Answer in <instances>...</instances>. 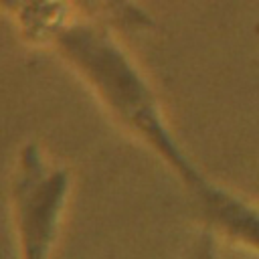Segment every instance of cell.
I'll return each mask as SVG.
<instances>
[{
    "label": "cell",
    "instance_id": "277c9868",
    "mask_svg": "<svg viewBox=\"0 0 259 259\" xmlns=\"http://www.w3.org/2000/svg\"><path fill=\"white\" fill-rule=\"evenodd\" d=\"M0 12L32 45H53L57 34L75 20L67 0H0Z\"/></svg>",
    "mask_w": 259,
    "mask_h": 259
},
{
    "label": "cell",
    "instance_id": "7a4b0ae2",
    "mask_svg": "<svg viewBox=\"0 0 259 259\" xmlns=\"http://www.w3.org/2000/svg\"><path fill=\"white\" fill-rule=\"evenodd\" d=\"M69 192V170L47 160L36 142L24 144L10 182L20 259H51Z\"/></svg>",
    "mask_w": 259,
    "mask_h": 259
},
{
    "label": "cell",
    "instance_id": "5b68a950",
    "mask_svg": "<svg viewBox=\"0 0 259 259\" xmlns=\"http://www.w3.org/2000/svg\"><path fill=\"white\" fill-rule=\"evenodd\" d=\"M89 18L101 26L140 30L152 24L150 14L136 0H73Z\"/></svg>",
    "mask_w": 259,
    "mask_h": 259
},
{
    "label": "cell",
    "instance_id": "3957f363",
    "mask_svg": "<svg viewBox=\"0 0 259 259\" xmlns=\"http://www.w3.org/2000/svg\"><path fill=\"white\" fill-rule=\"evenodd\" d=\"M196 200L206 227L212 233L223 235L231 243L249 247L259 253V208L225 190L223 186L206 180L202 186L190 192Z\"/></svg>",
    "mask_w": 259,
    "mask_h": 259
},
{
    "label": "cell",
    "instance_id": "6da1fadb",
    "mask_svg": "<svg viewBox=\"0 0 259 259\" xmlns=\"http://www.w3.org/2000/svg\"><path fill=\"white\" fill-rule=\"evenodd\" d=\"M53 47L87 81L113 117L144 142L190 192L208 180L172 136L150 83L107 26L73 20L57 34Z\"/></svg>",
    "mask_w": 259,
    "mask_h": 259
},
{
    "label": "cell",
    "instance_id": "8992f818",
    "mask_svg": "<svg viewBox=\"0 0 259 259\" xmlns=\"http://www.w3.org/2000/svg\"><path fill=\"white\" fill-rule=\"evenodd\" d=\"M184 259H219L217 253V239L210 229H204L190 245Z\"/></svg>",
    "mask_w": 259,
    "mask_h": 259
}]
</instances>
